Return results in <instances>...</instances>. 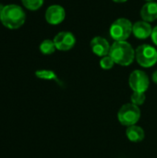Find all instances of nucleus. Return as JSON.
I'll return each instance as SVG.
<instances>
[{"label": "nucleus", "instance_id": "f257e3e1", "mask_svg": "<svg viewBox=\"0 0 157 158\" xmlns=\"http://www.w3.org/2000/svg\"><path fill=\"white\" fill-rule=\"evenodd\" d=\"M115 64L127 67L132 64L135 58V51L126 41H116L110 47L108 54Z\"/></svg>", "mask_w": 157, "mask_h": 158}, {"label": "nucleus", "instance_id": "f03ea898", "mask_svg": "<svg viewBox=\"0 0 157 158\" xmlns=\"http://www.w3.org/2000/svg\"><path fill=\"white\" fill-rule=\"evenodd\" d=\"M26 16L23 9L18 5H6L0 13L1 22L10 30L20 28L25 21Z\"/></svg>", "mask_w": 157, "mask_h": 158}, {"label": "nucleus", "instance_id": "7ed1b4c3", "mask_svg": "<svg viewBox=\"0 0 157 158\" xmlns=\"http://www.w3.org/2000/svg\"><path fill=\"white\" fill-rule=\"evenodd\" d=\"M141 118V109L132 103L123 105L118 112V122L126 127L136 125Z\"/></svg>", "mask_w": 157, "mask_h": 158}, {"label": "nucleus", "instance_id": "20e7f679", "mask_svg": "<svg viewBox=\"0 0 157 158\" xmlns=\"http://www.w3.org/2000/svg\"><path fill=\"white\" fill-rule=\"evenodd\" d=\"M135 58L143 68H151L157 63L156 49L150 44H142L135 50Z\"/></svg>", "mask_w": 157, "mask_h": 158}, {"label": "nucleus", "instance_id": "39448f33", "mask_svg": "<svg viewBox=\"0 0 157 158\" xmlns=\"http://www.w3.org/2000/svg\"><path fill=\"white\" fill-rule=\"evenodd\" d=\"M132 23L130 20L120 18L115 20L109 30L110 36L115 41H126L132 33Z\"/></svg>", "mask_w": 157, "mask_h": 158}, {"label": "nucleus", "instance_id": "423d86ee", "mask_svg": "<svg viewBox=\"0 0 157 158\" xmlns=\"http://www.w3.org/2000/svg\"><path fill=\"white\" fill-rule=\"evenodd\" d=\"M129 84L133 92L145 93L150 85V81L147 74L140 69L132 71L129 78Z\"/></svg>", "mask_w": 157, "mask_h": 158}, {"label": "nucleus", "instance_id": "0eeeda50", "mask_svg": "<svg viewBox=\"0 0 157 158\" xmlns=\"http://www.w3.org/2000/svg\"><path fill=\"white\" fill-rule=\"evenodd\" d=\"M56 48L60 51H68L76 44V38L73 33L69 31H61L54 38Z\"/></svg>", "mask_w": 157, "mask_h": 158}, {"label": "nucleus", "instance_id": "6e6552de", "mask_svg": "<svg viewBox=\"0 0 157 158\" xmlns=\"http://www.w3.org/2000/svg\"><path fill=\"white\" fill-rule=\"evenodd\" d=\"M66 17V12L63 6L59 5L50 6L45 12V19L49 24L57 25L61 23Z\"/></svg>", "mask_w": 157, "mask_h": 158}, {"label": "nucleus", "instance_id": "1a4fd4ad", "mask_svg": "<svg viewBox=\"0 0 157 158\" xmlns=\"http://www.w3.org/2000/svg\"><path fill=\"white\" fill-rule=\"evenodd\" d=\"M90 45L93 53L101 57L107 56L109 54L110 47H111L108 41L101 36H96L93 38Z\"/></svg>", "mask_w": 157, "mask_h": 158}, {"label": "nucleus", "instance_id": "9d476101", "mask_svg": "<svg viewBox=\"0 0 157 158\" xmlns=\"http://www.w3.org/2000/svg\"><path fill=\"white\" fill-rule=\"evenodd\" d=\"M152 31H153V28L150 25V23L144 20L143 21L140 20L135 22L132 27V33L136 38L141 40H144L150 37L152 35Z\"/></svg>", "mask_w": 157, "mask_h": 158}, {"label": "nucleus", "instance_id": "9b49d317", "mask_svg": "<svg viewBox=\"0 0 157 158\" xmlns=\"http://www.w3.org/2000/svg\"><path fill=\"white\" fill-rule=\"evenodd\" d=\"M141 16L144 21H155L157 19V3L147 2L141 9Z\"/></svg>", "mask_w": 157, "mask_h": 158}, {"label": "nucleus", "instance_id": "f8f14e48", "mask_svg": "<svg viewBox=\"0 0 157 158\" xmlns=\"http://www.w3.org/2000/svg\"><path fill=\"white\" fill-rule=\"evenodd\" d=\"M126 136L132 143H140L144 139L145 132L142 127L137 125H132L127 128Z\"/></svg>", "mask_w": 157, "mask_h": 158}, {"label": "nucleus", "instance_id": "ddd939ff", "mask_svg": "<svg viewBox=\"0 0 157 158\" xmlns=\"http://www.w3.org/2000/svg\"><path fill=\"white\" fill-rule=\"evenodd\" d=\"M35 75L37 78L39 79H43V80H47V81H56L57 83H61V81L58 80L57 76L56 75V73L52 70L49 69H41V70H37L35 72Z\"/></svg>", "mask_w": 157, "mask_h": 158}, {"label": "nucleus", "instance_id": "4468645a", "mask_svg": "<svg viewBox=\"0 0 157 158\" xmlns=\"http://www.w3.org/2000/svg\"><path fill=\"white\" fill-rule=\"evenodd\" d=\"M40 51L43 55H51L56 51V45L52 40H44L40 44Z\"/></svg>", "mask_w": 157, "mask_h": 158}, {"label": "nucleus", "instance_id": "2eb2a0df", "mask_svg": "<svg viewBox=\"0 0 157 158\" xmlns=\"http://www.w3.org/2000/svg\"><path fill=\"white\" fill-rule=\"evenodd\" d=\"M146 99L145 93H139V92H133L130 96V103L136 106H142L144 104Z\"/></svg>", "mask_w": 157, "mask_h": 158}, {"label": "nucleus", "instance_id": "dca6fc26", "mask_svg": "<svg viewBox=\"0 0 157 158\" xmlns=\"http://www.w3.org/2000/svg\"><path fill=\"white\" fill-rule=\"evenodd\" d=\"M21 2L23 6L30 10H37L43 4V0H21Z\"/></svg>", "mask_w": 157, "mask_h": 158}, {"label": "nucleus", "instance_id": "f3484780", "mask_svg": "<svg viewBox=\"0 0 157 158\" xmlns=\"http://www.w3.org/2000/svg\"><path fill=\"white\" fill-rule=\"evenodd\" d=\"M115 65V62L114 60L111 58V56L108 55V56H103L100 60V67L103 69H105V70H108V69H111Z\"/></svg>", "mask_w": 157, "mask_h": 158}, {"label": "nucleus", "instance_id": "a211bd4d", "mask_svg": "<svg viewBox=\"0 0 157 158\" xmlns=\"http://www.w3.org/2000/svg\"><path fill=\"white\" fill-rule=\"evenodd\" d=\"M151 37H152V41H153V43L155 44L157 46V26H155L154 29H153V31H152V35H151Z\"/></svg>", "mask_w": 157, "mask_h": 158}, {"label": "nucleus", "instance_id": "6ab92c4d", "mask_svg": "<svg viewBox=\"0 0 157 158\" xmlns=\"http://www.w3.org/2000/svg\"><path fill=\"white\" fill-rule=\"evenodd\" d=\"M152 79H153V81H154L155 84H157V70H155V71L153 73Z\"/></svg>", "mask_w": 157, "mask_h": 158}, {"label": "nucleus", "instance_id": "aec40b11", "mask_svg": "<svg viewBox=\"0 0 157 158\" xmlns=\"http://www.w3.org/2000/svg\"><path fill=\"white\" fill-rule=\"evenodd\" d=\"M114 2H117V3H124V2H126V1H128V0H113Z\"/></svg>", "mask_w": 157, "mask_h": 158}, {"label": "nucleus", "instance_id": "412c9836", "mask_svg": "<svg viewBox=\"0 0 157 158\" xmlns=\"http://www.w3.org/2000/svg\"><path fill=\"white\" fill-rule=\"evenodd\" d=\"M145 1H147V2H153L154 0H145Z\"/></svg>", "mask_w": 157, "mask_h": 158}, {"label": "nucleus", "instance_id": "4be33fe9", "mask_svg": "<svg viewBox=\"0 0 157 158\" xmlns=\"http://www.w3.org/2000/svg\"><path fill=\"white\" fill-rule=\"evenodd\" d=\"M0 21H1V19H0Z\"/></svg>", "mask_w": 157, "mask_h": 158}]
</instances>
